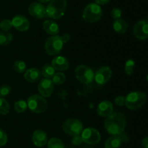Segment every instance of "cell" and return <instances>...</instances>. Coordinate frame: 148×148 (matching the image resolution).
Masks as SVG:
<instances>
[{
  "mask_svg": "<svg viewBox=\"0 0 148 148\" xmlns=\"http://www.w3.org/2000/svg\"><path fill=\"white\" fill-rule=\"evenodd\" d=\"M54 89V84L52 81L49 78H43L40 80L38 86V90L40 93V95L43 97H49L53 92Z\"/></svg>",
  "mask_w": 148,
  "mask_h": 148,
  "instance_id": "obj_12",
  "label": "cell"
},
{
  "mask_svg": "<svg viewBox=\"0 0 148 148\" xmlns=\"http://www.w3.org/2000/svg\"><path fill=\"white\" fill-rule=\"evenodd\" d=\"M146 79H147V81H148V74H147V77H146Z\"/></svg>",
  "mask_w": 148,
  "mask_h": 148,
  "instance_id": "obj_41",
  "label": "cell"
},
{
  "mask_svg": "<svg viewBox=\"0 0 148 148\" xmlns=\"http://www.w3.org/2000/svg\"><path fill=\"white\" fill-rule=\"evenodd\" d=\"M64 43L61 39L60 36L55 35L48 38L45 42V50L49 55L56 56L60 53L63 48Z\"/></svg>",
  "mask_w": 148,
  "mask_h": 148,
  "instance_id": "obj_7",
  "label": "cell"
},
{
  "mask_svg": "<svg viewBox=\"0 0 148 148\" xmlns=\"http://www.w3.org/2000/svg\"><path fill=\"white\" fill-rule=\"evenodd\" d=\"M10 107L8 102L3 97H0V114L7 115L10 113Z\"/></svg>",
  "mask_w": 148,
  "mask_h": 148,
  "instance_id": "obj_27",
  "label": "cell"
},
{
  "mask_svg": "<svg viewBox=\"0 0 148 148\" xmlns=\"http://www.w3.org/2000/svg\"><path fill=\"white\" fill-rule=\"evenodd\" d=\"M12 27V20L5 19L0 22V29L3 31H9Z\"/></svg>",
  "mask_w": 148,
  "mask_h": 148,
  "instance_id": "obj_30",
  "label": "cell"
},
{
  "mask_svg": "<svg viewBox=\"0 0 148 148\" xmlns=\"http://www.w3.org/2000/svg\"><path fill=\"white\" fill-rule=\"evenodd\" d=\"M127 125L125 115L121 112H113L106 117L104 122V128L109 134L119 136L124 131Z\"/></svg>",
  "mask_w": 148,
  "mask_h": 148,
  "instance_id": "obj_1",
  "label": "cell"
},
{
  "mask_svg": "<svg viewBox=\"0 0 148 148\" xmlns=\"http://www.w3.org/2000/svg\"><path fill=\"white\" fill-rule=\"evenodd\" d=\"M12 26L19 31H26L30 28V22L23 15H16L12 20Z\"/></svg>",
  "mask_w": 148,
  "mask_h": 148,
  "instance_id": "obj_14",
  "label": "cell"
},
{
  "mask_svg": "<svg viewBox=\"0 0 148 148\" xmlns=\"http://www.w3.org/2000/svg\"><path fill=\"white\" fill-rule=\"evenodd\" d=\"M38 1L40 3H46V2H49V1H51V0H38Z\"/></svg>",
  "mask_w": 148,
  "mask_h": 148,
  "instance_id": "obj_40",
  "label": "cell"
},
{
  "mask_svg": "<svg viewBox=\"0 0 148 148\" xmlns=\"http://www.w3.org/2000/svg\"><path fill=\"white\" fill-rule=\"evenodd\" d=\"M32 140L36 147H41L45 146L48 142L47 133L44 131L40 130V129L36 130L33 133Z\"/></svg>",
  "mask_w": 148,
  "mask_h": 148,
  "instance_id": "obj_16",
  "label": "cell"
},
{
  "mask_svg": "<svg viewBox=\"0 0 148 148\" xmlns=\"http://www.w3.org/2000/svg\"><path fill=\"white\" fill-rule=\"evenodd\" d=\"M113 28L116 33L123 34L127 32V28H128V24L125 20L120 18L118 20H115V21L113 23Z\"/></svg>",
  "mask_w": 148,
  "mask_h": 148,
  "instance_id": "obj_20",
  "label": "cell"
},
{
  "mask_svg": "<svg viewBox=\"0 0 148 148\" xmlns=\"http://www.w3.org/2000/svg\"><path fill=\"white\" fill-rule=\"evenodd\" d=\"M48 148H64V145L59 138L53 137L48 142Z\"/></svg>",
  "mask_w": 148,
  "mask_h": 148,
  "instance_id": "obj_24",
  "label": "cell"
},
{
  "mask_svg": "<svg viewBox=\"0 0 148 148\" xmlns=\"http://www.w3.org/2000/svg\"><path fill=\"white\" fill-rule=\"evenodd\" d=\"M82 142H83V139H82L81 134L74 136L72 139V143L75 145H81Z\"/></svg>",
  "mask_w": 148,
  "mask_h": 148,
  "instance_id": "obj_35",
  "label": "cell"
},
{
  "mask_svg": "<svg viewBox=\"0 0 148 148\" xmlns=\"http://www.w3.org/2000/svg\"><path fill=\"white\" fill-rule=\"evenodd\" d=\"M119 136L121 139V141H122V142H127V141H128V136H127V135L126 134V133H124V132H123L122 133H121V134L119 135Z\"/></svg>",
  "mask_w": 148,
  "mask_h": 148,
  "instance_id": "obj_39",
  "label": "cell"
},
{
  "mask_svg": "<svg viewBox=\"0 0 148 148\" xmlns=\"http://www.w3.org/2000/svg\"><path fill=\"white\" fill-rule=\"evenodd\" d=\"M13 36L9 31H0V45H7L12 41Z\"/></svg>",
  "mask_w": 148,
  "mask_h": 148,
  "instance_id": "obj_23",
  "label": "cell"
},
{
  "mask_svg": "<svg viewBox=\"0 0 148 148\" xmlns=\"http://www.w3.org/2000/svg\"><path fill=\"white\" fill-rule=\"evenodd\" d=\"M121 139L119 136L112 135L106 139L105 142V148H119L121 145Z\"/></svg>",
  "mask_w": 148,
  "mask_h": 148,
  "instance_id": "obj_21",
  "label": "cell"
},
{
  "mask_svg": "<svg viewBox=\"0 0 148 148\" xmlns=\"http://www.w3.org/2000/svg\"><path fill=\"white\" fill-rule=\"evenodd\" d=\"M75 73L77 79L85 84H89L92 83L95 76L93 71L90 67L85 65H78L75 68Z\"/></svg>",
  "mask_w": 148,
  "mask_h": 148,
  "instance_id": "obj_8",
  "label": "cell"
},
{
  "mask_svg": "<svg viewBox=\"0 0 148 148\" xmlns=\"http://www.w3.org/2000/svg\"><path fill=\"white\" fill-rule=\"evenodd\" d=\"M62 128L65 133L72 136L81 134L83 131L82 123L77 118H68L65 120L62 123Z\"/></svg>",
  "mask_w": 148,
  "mask_h": 148,
  "instance_id": "obj_6",
  "label": "cell"
},
{
  "mask_svg": "<svg viewBox=\"0 0 148 148\" xmlns=\"http://www.w3.org/2000/svg\"><path fill=\"white\" fill-rule=\"evenodd\" d=\"M7 135L2 129H0V147L4 146L7 142Z\"/></svg>",
  "mask_w": 148,
  "mask_h": 148,
  "instance_id": "obj_33",
  "label": "cell"
},
{
  "mask_svg": "<svg viewBox=\"0 0 148 148\" xmlns=\"http://www.w3.org/2000/svg\"><path fill=\"white\" fill-rule=\"evenodd\" d=\"M133 33L139 40L148 39V20H142L137 22L133 29Z\"/></svg>",
  "mask_w": 148,
  "mask_h": 148,
  "instance_id": "obj_10",
  "label": "cell"
},
{
  "mask_svg": "<svg viewBox=\"0 0 148 148\" xmlns=\"http://www.w3.org/2000/svg\"><path fill=\"white\" fill-rule=\"evenodd\" d=\"M110 0H95V3H96L98 5H104V4H108Z\"/></svg>",
  "mask_w": 148,
  "mask_h": 148,
  "instance_id": "obj_37",
  "label": "cell"
},
{
  "mask_svg": "<svg viewBox=\"0 0 148 148\" xmlns=\"http://www.w3.org/2000/svg\"><path fill=\"white\" fill-rule=\"evenodd\" d=\"M60 38L62 41H63V43L64 44L69 41V39H70V36L68 33H63L62 36H60Z\"/></svg>",
  "mask_w": 148,
  "mask_h": 148,
  "instance_id": "obj_36",
  "label": "cell"
},
{
  "mask_svg": "<svg viewBox=\"0 0 148 148\" xmlns=\"http://www.w3.org/2000/svg\"><path fill=\"white\" fill-rule=\"evenodd\" d=\"M134 67H135V62L133 59H128L125 62V65H124V71L126 73L129 75H132L134 71Z\"/></svg>",
  "mask_w": 148,
  "mask_h": 148,
  "instance_id": "obj_29",
  "label": "cell"
},
{
  "mask_svg": "<svg viewBox=\"0 0 148 148\" xmlns=\"http://www.w3.org/2000/svg\"><path fill=\"white\" fill-rule=\"evenodd\" d=\"M51 65L56 71H64L68 69L69 63L68 59L64 56H56L51 61Z\"/></svg>",
  "mask_w": 148,
  "mask_h": 148,
  "instance_id": "obj_17",
  "label": "cell"
},
{
  "mask_svg": "<svg viewBox=\"0 0 148 148\" xmlns=\"http://www.w3.org/2000/svg\"><path fill=\"white\" fill-rule=\"evenodd\" d=\"M27 107L35 113H42L47 109L48 103L45 97L39 94H33L27 99Z\"/></svg>",
  "mask_w": 148,
  "mask_h": 148,
  "instance_id": "obj_5",
  "label": "cell"
},
{
  "mask_svg": "<svg viewBox=\"0 0 148 148\" xmlns=\"http://www.w3.org/2000/svg\"><path fill=\"white\" fill-rule=\"evenodd\" d=\"M13 68L14 70L17 73H22L25 72L26 71V68H27V65L26 63L23 60H17L14 62V65H13Z\"/></svg>",
  "mask_w": 148,
  "mask_h": 148,
  "instance_id": "obj_28",
  "label": "cell"
},
{
  "mask_svg": "<svg viewBox=\"0 0 148 148\" xmlns=\"http://www.w3.org/2000/svg\"><path fill=\"white\" fill-rule=\"evenodd\" d=\"M41 72L36 68H30L25 71L24 78L30 83L36 82L41 77Z\"/></svg>",
  "mask_w": 148,
  "mask_h": 148,
  "instance_id": "obj_18",
  "label": "cell"
},
{
  "mask_svg": "<svg viewBox=\"0 0 148 148\" xmlns=\"http://www.w3.org/2000/svg\"><path fill=\"white\" fill-rule=\"evenodd\" d=\"M147 101V95L142 91H132L125 97V105L127 108L135 110L140 108L145 104Z\"/></svg>",
  "mask_w": 148,
  "mask_h": 148,
  "instance_id": "obj_3",
  "label": "cell"
},
{
  "mask_svg": "<svg viewBox=\"0 0 148 148\" xmlns=\"http://www.w3.org/2000/svg\"><path fill=\"white\" fill-rule=\"evenodd\" d=\"M121 14H122L121 10H120L119 8H117V7L113 8L111 12V17H112V18L114 19V20H118V19L121 18Z\"/></svg>",
  "mask_w": 148,
  "mask_h": 148,
  "instance_id": "obj_32",
  "label": "cell"
},
{
  "mask_svg": "<svg viewBox=\"0 0 148 148\" xmlns=\"http://www.w3.org/2000/svg\"><path fill=\"white\" fill-rule=\"evenodd\" d=\"M41 75L44 77V78H49V79H51L53 75H54L56 73V70L53 68L51 65L50 64H46L43 67L41 70Z\"/></svg>",
  "mask_w": 148,
  "mask_h": 148,
  "instance_id": "obj_22",
  "label": "cell"
},
{
  "mask_svg": "<svg viewBox=\"0 0 148 148\" xmlns=\"http://www.w3.org/2000/svg\"><path fill=\"white\" fill-rule=\"evenodd\" d=\"M112 75V71L108 66L101 67L95 72L94 80L99 85H103L108 82Z\"/></svg>",
  "mask_w": 148,
  "mask_h": 148,
  "instance_id": "obj_11",
  "label": "cell"
},
{
  "mask_svg": "<svg viewBox=\"0 0 148 148\" xmlns=\"http://www.w3.org/2000/svg\"><path fill=\"white\" fill-rule=\"evenodd\" d=\"M11 91V88L9 85H2L0 86V97H4L8 95Z\"/></svg>",
  "mask_w": 148,
  "mask_h": 148,
  "instance_id": "obj_31",
  "label": "cell"
},
{
  "mask_svg": "<svg viewBox=\"0 0 148 148\" xmlns=\"http://www.w3.org/2000/svg\"><path fill=\"white\" fill-rule=\"evenodd\" d=\"M65 80H66V75L62 72L55 73V74L51 78V81L53 83V84H56L58 86L63 84Z\"/></svg>",
  "mask_w": 148,
  "mask_h": 148,
  "instance_id": "obj_25",
  "label": "cell"
},
{
  "mask_svg": "<svg viewBox=\"0 0 148 148\" xmlns=\"http://www.w3.org/2000/svg\"><path fill=\"white\" fill-rule=\"evenodd\" d=\"M83 142L88 145H96L101 141V134L98 130L92 127L83 129L81 133Z\"/></svg>",
  "mask_w": 148,
  "mask_h": 148,
  "instance_id": "obj_9",
  "label": "cell"
},
{
  "mask_svg": "<svg viewBox=\"0 0 148 148\" xmlns=\"http://www.w3.org/2000/svg\"><path fill=\"white\" fill-rule=\"evenodd\" d=\"M66 8V0H51L46 7L47 17L59 19L64 15Z\"/></svg>",
  "mask_w": 148,
  "mask_h": 148,
  "instance_id": "obj_2",
  "label": "cell"
},
{
  "mask_svg": "<svg viewBox=\"0 0 148 148\" xmlns=\"http://www.w3.org/2000/svg\"><path fill=\"white\" fill-rule=\"evenodd\" d=\"M147 18H148V17H147Z\"/></svg>",
  "mask_w": 148,
  "mask_h": 148,
  "instance_id": "obj_42",
  "label": "cell"
},
{
  "mask_svg": "<svg viewBox=\"0 0 148 148\" xmlns=\"http://www.w3.org/2000/svg\"><path fill=\"white\" fill-rule=\"evenodd\" d=\"M113 112H114L113 103L108 100L101 102L97 107V113L101 117H108Z\"/></svg>",
  "mask_w": 148,
  "mask_h": 148,
  "instance_id": "obj_15",
  "label": "cell"
},
{
  "mask_svg": "<svg viewBox=\"0 0 148 148\" xmlns=\"http://www.w3.org/2000/svg\"><path fill=\"white\" fill-rule=\"evenodd\" d=\"M103 10L96 3H90L85 7L82 12V18L88 23H95L101 18Z\"/></svg>",
  "mask_w": 148,
  "mask_h": 148,
  "instance_id": "obj_4",
  "label": "cell"
},
{
  "mask_svg": "<svg viewBox=\"0 0 148 148\" xmlns=\"http://www.w3.org/2000/svg\"><path fill=\"white\" fill-rule=\"evenodd\" d=\"M43 30L51 36L58 35L59 33V27L57 23L53 20H48L43 23Z\"/></svg>",
  "mask_w": 148,
  "mask_h": 148,
  "instance_id": "obj_19",
  "label": "cell"
},
{
  "mask_svg": "<svg viewBox=\"0 0 148 148\" xmlns=\"http://www.w3.org/2000/svg\"><path fill=\"white\" fill-rule=\"evenodd\" d=\"M142 145H143V148H148V136H146L143 139Z\"/></svg>",
  "mask_w": 148,
  "mask_h": 148,
  "instance_id": "obj_38",
  "label": "cell"
},
{
  "mask_svg": "<svg viewBox=\"0 0 148 148\" xmlns=\"http://www.w3.org/2000/svg\"><path fill=\"white\" fill-rule=\"evenodd\" d=\"M14 109L17 113H21L27 109V103L25 100H18L14 104Z\"/></svg>",
  "mask_w": 148,
  "mask_h": 148,
  "instance_id": "obj_26",
  "label": "cell"
},
{
  "mask_svg": "<svg viewBox=\"0 0 148 148\" xmlns=\"http://www.w3.org/2000/svg\"><path fill=\"white\" fill-rule=\"evenodd\" d=\"M115 104L116 105L122 107V106L125 105V97L124 96H117L114 100Z\"/></svg>",
  "mask_w": 148,
  "mask_h": 148,
  "instance_id": "obj_34",
  "label": "cell"
},
{
  "mask_svg": "<svg viewBox=\"0 0 148 148\" xmlns=\"http://www.w3.org/2000/svg\"><path fill=\"white\" fill-rule=\"evenodd\" d=\"M28 12L33 17L37 19H43L47 17L46 7L39 2H33L30 4Z\"/></svg>",
  "mask_w": 148,
  "mask_h": 148,
  "instance_id": "obj_13",
  "label": "cell"
}]
</instances>
